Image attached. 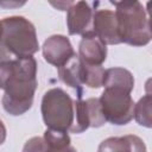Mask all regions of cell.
Here are the masks:
<instances>
[{"mask_svg": "<svg viewBox=\"0 0 152 152\" xmlns=\"http://www.w3.org/2000/svg\"><path fill=\"white\" fill-rule=\"evenodd\" d=\"M48 147L50 148H58V147H65L71 145L70 144V137L66 132H58L46 128L43 135Z\"/></svg>", "mask_w": 152, "mask_h": 152, "instance_id": "17", "label": "cell"}, {"mask_svg": "<svg viewBox=\"0 0 152 152\" xmlns=\"http://www.w3.org/2000/svg\"><path fill=\"white\" fill-rule=\"evenodd\" d=\"M71 4L72 2H51V5H53L57 10H59V11H66L70 6H71Z\"/></svg>", "mask_w": 152, "mask_h": 152, "instance_id": "20", "label": "cell"}, {"mask_svg": "<svg viewBox=\"0 0 152 152\" xmlns=\"http://www.w3.org/2000/svg\"><path fill=\"white\" fill-rule=\"evenodd\" d=\"M37 62L33 56L0 62L2 107L12 116L28 112L37 89Z\"/></svg>", "mask_w": 152, "mask_h": 152, "instance_id": "1", "label": "cell"}, {"mask_svg": "<svg viewBox=\"0 0 152 152\" xmlns=\"http://www.w3.org/2000/svg\"><path fill=\"white\" fill-rule=\"evenodd\" d=\"M94 10L86 1L72 2L66 10V27L70 36H84L93 32Z\"/></svg>", "mask_w": 152, "mask_h": 152, "instance_id": "6", "label": "cell"}, {"mask_svg": "<svg viewBox=\"0 0 152 152\" xmlns=\"http://www.w3.org/2000/svg\"><path fill=\"white\" fill-rule=\"evenodd\" d=\"M6 135H7V132H6V127L4 125V122L0 120V145H2L6 140Z\"/></svg>", "mask_w": 152, "mask_h": 152, "instance_id": "21", "label": "cell"}, {"mask_svg": "<svg viewBox=\"0 0 152 152\" xmlns=\"http://www.w3.org/2000/svg\"><path fill=\"white\" fill-rule=\"evenodd\" d=\"M59 80L76 91L77 99H82L83 84L81 82V62L77 55L71 57L64 65L57 69Z\"/></svg>", "mask_w": 152, "mask_h": 152, "instance_id": "11", "label": "cell"}, {"mask_svg": "<svg viewBox=\"0 0 152 152\" xmlns=\"http://www.w3.org/2000/svg\"><path fill=\"white\" fill-rule=\"evenodd\" d=\"M90 127V119L86 100L77 99L74 101V122L70 128V133L80 134L86 132Z\"/></svg>", "mask_w": 152, "mask_h": 152, "instance_id": "13", "label": "cell"}, {"mask_svg": "<svg viewBox=\"0 0 152 152\" xmlns=\"http://www.w3.org/2000/svg\"><path fill=\"white\" fill-rule=\"evenodd\" d=\"M81 62V59H80ZM104 69L102 65H89L81 62V82L91 89H99L103 83Z\"/></svg>", "mask_w": 152, "mask_h": 152, "instance_id": "14", "label": "cell"}, {"mask_svg": "<svg viewBox=\"0 0 152 152\" xmlns=\"http://www.w3.org/2000/svg\"><path fill=\"white\" fill-rule=\"evenodd\" d=\"M42 52L44 59L57 69L64 65L71 57L76 55L69 38L62 34L50 36L44 42L42 46Z\"/></svg>", "mask_w": 152, "mask_h": 152, "instance_id": "7", "label": "cell"}, {"mask_svg": "<svg viewBox=\"0 0 152 152\" xmlns=\"http://www.w3.org/2000/svg\"><path fill=\"white\" fill-rule=\"evenodd\" d=\"M46 150L48 145L43 137H33L28 139L23 147V152H45Z\"/></svg>", "mask_w": 152, "mask_h": 152, "instance_id": "18", "label": "cell"}, {"mask_svg": "<svg viewBox=\"0 0 152 152\" xmlns=\"http://www.w3.org/2000/svg\"><path fill=\"white\" fill-rule=\"evenodd\" d=\"M78 58L89 65H102L107 58V45H104L94 33L82 36L78 45Z\"/></svg>", "mask_w": 152, "mask_h": 152, "instance_id": "9", "label": "cell"}, {"mask_svg": "<svg viewBox=\"0 0 152 152\" xmlns=\"http://www.w3.org/2000/svg\"><path fill=\"white\" fill-rule=\"evenodd\" d=\"M93 32L104 45H116L121 43L118 31L116 17L115 13L110 10H94Z\"/></svg>", "mask_w": 152, "mask_h": 152, "instance_id": "8", "label": "cell"}, {"mask_svg": "<svg viewBox=\"0 0 152 152\" xmlns=\"http://www.w3.org/2000/svg\"><path fill=\"white\" fill-rule=\"evenodd\" d=\"M152 106V96L150 93L145 94L137 103H134V110H133V118L135 119L137 124L151 128L152 127V118H151V109Z\"/></svg>", "mask_w": 152, "mask_h": 152, "instance_id": "15", "label": "cell"}, {"mask_svg": "<svg viewBox=\"0 0 152 152\" xmlns=\"http://www.w3.org/2000/svg\"><path fill=\"white\" fill-rule=\"evenodd\" d=\"M115 6V17L120 42L132 46H145L151 42V25L147 11L139 1H110Z\"/></svg>", "mask_w": 152, "mask_h": 152, "instance_id": "3", "label": "cell"}, {"mask_svg": "<svg viewBox=\"0 0 152 152\" xmlns=\"http://www.w3.org/2000/svg\"><path fill=\"white\" fill-rule=\"evenodd\" d=\"M102 87L122 88L132 91L134 88V77L132 72L125 68H119V66L109 68L104 70Z\"/></svg>", "mask_w": 152, "mask_h": 152, "instance_id": "12", "label": "cell"}, {"mask_svg": "<svg viewBox=\"0 0 152 152\" xmlns=\"http://www.w3.org/2000/svg\"><path fill=\"white\" fill-rule=\"evenodd\" d=\"M39 50L34 25L21 15L1 20L0 62L33 56Z\"/></svg>", "mask_w": 152, "mask_h": 152, "instance_id": "2", "label": "cell"}, {"mask_svg": "<svg viewBox=\"0 0 152 152\" xmlns=\"http://www.w3.org/2000/svg\"><path fill=\"white\" fill-rule=\"evenodd\" d=\"M0 37H1V21H0Z\"/></svg>", "mask_w": 152, "mask_h": 152, "instance_id": "23", "label": "cell"}, {"mask_svg": "<svg viewBox=\"0 0 152 152\" xmlns=\"http://www.w3.org/2000/svg\"><path fill=\"white\" fill-rule=\"evenodd\" d=\"M97 152H146V145L134 134L110 137L99 145Z\"/></svg>", "mask_w": 152, "mask_h": 152, "instance_id": "10", "label": "cell"}, {"mask_svg": "<svg viewBox=\"0 0 152 152\" xmlns=\"http://www.w3.org/2000/svg\"><path fill=\"white\" fill-rule=\"evenodd\" d=\"M129 90L107 87L99 97L102 114L107 122L116 126L127 125L133 120L134 101Z\"/></svg>", "mask_w": 152, "mask_h": 152, "instance_id": "5", "label": "cell"}, {"mask_svg": "<svg viewBox=\"0 0 152 152\" xmlns=\"http://www.w3.org/2000/svg\"><path fill=\"white\" fill-rule=\"evenodd\" d=\"M40 113L49 129L68 133L74 122V100L62 88H51L43 95Z\"/></svg>", "mask_w": 152, "mask_h": 152, "instance_id": "4", "label": "cell"}, {"mask_svg": "<svg viewBox=\"0 0 152 152\" xmlns=\"http://www.w3.org/2000/svg\"><path fill=\"white\" fill-rule=\"evenodd\" d=\"M87 107H88V113H89V119H90V127L93 128H99L102 127L107 121L102 114V109L100 106V101L97 97H89L86 100Z\"/></svg>", "mask_w": 152, "mask_h": 152, "instance_id": "16", "label": "cell"}, {"mask_svg": "<svg viewBox=\"0 0 152 152\" xmlns=\"http://www.w3.org/2000/svg\"><path fill=\"white\" fill-rule=\"evenodd\" d=\"M20 5H24V2H14V4H8V2H0V6H4V7H12V6H20Z\"/></svg>", "mask_w": 152, "mask_h": 152, "instance_id": "22", "label": "cell"}, {"mask_svg": "<svg viewBox=\"0 0 152 152\" xmlns=\"http://www.w3.org/2000/svg\"><path fill=\"white\" fill-rule=\"evenodd\" d=\"M45 152H76V150L71 145H69V146L58 147V148H50V147H48V150Z\"/></svg>", "mask_w": 152, "mask_h": 152, "instance_id": "19", "label": "cell"}]
</instances>
